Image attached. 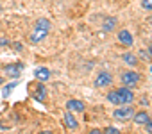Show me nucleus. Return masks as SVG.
I'll use <instances>...</instances> for the list:
<instances>
[{"label":"nucleus","instance_id":"nucleus-1","mask_svg":"<svg viewBox=\"0 0 152 134\" xmlns=\"http://www.w3.org/2000/svg\"><path fill=\"white\" fill-rule=\"evenodd\" d=\"M132 114H134L132 104H129V106H116V109L113 111V120L118 122V123H127V122H131Z\"/></svg>","mask_w":152,"mask_h":134},{"label":"nucleus","instance_id":"nucleus-2","mask_svg":"<svg viewBox=\"0 0 152 134\" xmlns=\"http://www.w3.org/2000/svg\"><path fill=\"white\" fill-rule=\"evenodd\" d=\"M118 77H120V82H122L124 86H129V88L138 86L140 81H141V74H138L136 70H125V72H122Z\"/></svg>","mask_w":152,"mask_h":134},{"label":"nucleus","instance_id":"nucleus-3","mask_svg":"<svg viewBox=\"0 0 152 134\" xmlns=\"http://www.w3.org/2000/svg\"><path fill=\"white\" fill-rule=\"evenodd\" d=\"M29 88H31V95L36 102H45L47 100V88L41 81H36V82L29 84Z\"/></svg>","mask_w":152,"mask_h":134},{"label":"nucleus","instance_id":"nucleus-4","mask_svg":"<svg viewBox=\"0 0 152 134\" xmlns=\"http://www.w3.org/2000/svg\"><path fill=\"white\" fill-rule=\"evenodd\" d=\"M116 91H118V97H120V106H129V104H134V100H136V95H134V91H132V88H129V86H120V88H116Z\"/></svg>","mask_w":152,"mask_h":134},{"label":"nucleus","instance_id":"nucleus-5","mask_svg":"<svg viewBox=\"0 0 152 134\" xmlns=\"http://www.w3.org/2000/svg\"><path fill=\"white\" fill-rule=\"evenodd\" d=\"M115 32H116V41H118L122 47H127V48H129V47L134 45V36H132V32H131L129 29H124V27H122V29H116Z\"/></svg>","mask_w":152,"mask_h":134},{"label":"nucleus","instance_id":"nucleus-6","mask_svg":"<svg viewBox=\"0 0 152 134\" xmlns=\"http://www.w3.org/2000/svg\"><path fill=\"white\" fill-rule=\"evenodd\" d=\"M113 81H115V77H113V74H109V72H99L97 74V77H95V81H93V86L95 88H109L111 84H113Z\"/></svg>","mask_w":152,"mask_h":134},{"label":"nucleus","instance_id":"nucleus-7","mask_svg":"<svg viewBox=\"0 0 152 134\" xmlns=\"http://www.w3.org/2000/svg\"><path fill=\"white\" fill-rule=\"evenodd\" d=\"M25 68L23 63H13V64H6L4 66V75H7L9 79H20L22 70Z\"/></svg>","mask_w":152,"mask_h":134},{"label":"nucleus","instance_id":"nucleus-8","mask_svg":"<svg viewBox=\"0 0 152 134\" xmlns=\"http://www.w3.org/2000/svg\"><path fill=\"white\" fill-rule=\"evenodd\" d=\"M118 29V18L116 16H106L100 23V31L104 34H113Z\"/></svg>","mask_w":152,"mask_h":134},{"label":"nucleus","instance_id":"nucleus-9","mask_svg":"<svg viewBox=\"0 0 152 134\" xmlns=\"http://www.w3.org/2000/svg\"><path fill=\"white\" fill-rule=\"evenodd\" d=\"M63 125H64V129H68V130H79V122H77V118L73 116V113L72 111H64L63 113Z\"/></svg>","mask_w":152,"mask_h":134},{"label":"nucleus","instance_id":"nucleus-10","mask_svg":"<svg viewBox=\"0 0 152 134\" xmlns=\"http://www.w3.org/2000/svg\"><path fill=\"white\" fill-rule=\"evenodd\" d=\"M66 111H72V113H84L86 111V104L79 98H70L66 100Z\"/></svg>","mask_w":152,"mask_h":134},{"label":"nucleus","instance_id":"nucleus-11","mask_svg":"<svg viewBox=\"0 0 152 134\" xmlns=\"http://www.w3.org/2000/svg\"><path fill=\"white\" fill-rule=\"evenodd\" d=\"M47 36H48V31H41V29H34L31 34H29V41L32 43V45H38V43H41V41H45L47 39Z\"/></svg>","mask_w":152,"mask_h":134},{"label":"nucleus","instance_id":"nucleus-12","mask_svg":"<svg viewBox=\"0 0 152 134\" xmlns=\"http://www.w3.org/2000/svg\"><path fill=\"white\" fill-rule=\"evenodd\" d=\"M148 118H150V114L145 111V109H141V111H134V114H132V122H134V125H138V127H143L147 122H148Z\"/></svg>","mask_w":152,"mask_h":134},{"label":"nucleus","instance_id":"nucleus-13","mask_svg":"<svg viewBox=\"0 0 152 134\" xmlns=\"http://www.w3.org/2000/svg\"><path fill=\"white\" fill-rule=\"evenodd\" d=\"M122 61L129 66V68H136V66L140 64L138 55H136V54H132V52H124V54H122Z\"/></svg>","mask_w":152,"mask_h":134},{"label":"nucleus","instance_id":"nucleus-14","mask_svg":"<svg viewBox=\"0 0 152 134\" xmlns=\"http://www.w3.org/2000/svg\"><path fill=\"white\" fill-rule=\"evenodd\" d=\"M34 77H36V81L47 82V81L52 77V72H50L48 68H45V66H41V68H36V70H34Z\"/></svg>","mask_w":152,"mask_h":134},{"label":"nucleus","instance_id":"nucleus-15","mask_svg":"<svg viewBox=\"0 0 152 134\" xmlns=\"http://www.w3.org/2000/svg\"><path fill=\"white\" fill-rule=\"evenodd\" d=\"M34 29H41V31H48V32H50L52 23H50L48 18H38V20L34 22Z\"/></svg>","mask_w":152,"mask_h":134},{"label":"nucleus","instance_id":"nucleus-16","mask_svg":"<svg viewBox=\"0 0 152 134\" xmlns=\"http://www.w3.org/2000/svg\"><path fill=\"white\" fill-rule=\"evenodd\" d=\"M106 100L113 106H120V97H118V91L116 90H109L106 93Z\"/></svg>","mask_w":152,"mask_h":134},{"label":"nucleus","instance_id":"nucleus-17","mask_svg":"<svg viewBox=\"0 0 152 134\" xmlns=\"http://www.w3.org/2000/svg\"><path fill=\"white\" fill-rule=\"evenodd\" d=\"M16 86H18V79H15V81H13V82H9V84H4V90H2V97H4V98H7V97L11 95V91H13Z\"/></svg>","mask_w":152,"mask_h":134},{"label":"nucleus","instance_id":"nucleus-18","mask_svg":"<svg viewBox=\"0 0 152 134\" xmlns=\"http://www.w3.org/2000/svg\"><path fill=\"white\" fill-rule=\"evenodd\" d=\"M138 59H141V61L147 63V64L152 63V55H150V52H148L147 48H140V50H138Z\"/></svg>","mask_w":152,"mask_h":134},{"label":"nucleus","instance_id":"nucleus-19","mask_svg":"<svg viewBox=\"0 0 152 134\" xmlns=\"http://www.w3.org/2000/svg\"><path fill=\"white\" fill-rule=\"evenodd\" d=\"M11 48H13L16 54H22V52L25 50V47H23V43H22V41H13V43H11Z\"/></svg>","mask_w":152,"mask_h":134},{"label":"nucleus","instance_id":"nucleus-20","mask_svg":"<svg viewBox=\"0 0 152 134\" xmlns=\"http://www.w3.org/2000/svg\"><path fill=\"white\" fill-rule=\"evenodd\" d=\"M102 132H107V134H118L120 130H118V127H113V125H107V127H104V129H102Z\"/></svg>","mask_w":152,"mask_h":134},{"label":"nucleus","instance_id":"nucleus-21","mask_svg":"<svg viewBox=\"0 0 152 134\" xmlns=\"http://www.w3.org/2000/svg\"><path fill=\"white\" fill-rule=\"evenodd\" d=\"M141 9L152 13V0H141Z\"/></svg>","mask_w":152,"mask_h":134},{"label":"nucleus","instance_id":"nucleus-22","mask_svg":"<svg viewBox=\"0 0 152 134\" xmlns=\"http://www.w3.org/2000/svg\"><path fill=\"white\" fill-rule=\"evenodd\" d=\"M4 47H11V39L9 38H0V48Z\"/></svg>","mask_w":152,"mask_h":134},{"label":"nucleus","instance_id":"nucleus-23","mask_svg":"<svg viewBox=\"0 0 152 134\" xmlns=\"http://www.w3.org/2000/svg\"><path fill=\"white\" fill-rule=\"evenodd\" d=\"M143 129H145V132H147V134H152V118H148V122L143 125Z\"/></svg>","mask_w":152,"mask_h":134},{"label":"nucleus","instance_id":"nucleus-24","mask_svg":"<svg viewBox=\"0 0 152 134\" xmlns=\"http://www.w3.org/2000/svg\"><path fill=\"white\" fill-rule=\"evenodd\" d=\"M140 104H141V106H148V98H147V97L140 98Z\"/></svg>","mask_w":152,"mask_h":134},{"label":"nucleus","instance_id":"nucleus-25","mask_svg":"<svg viewBox=\"0 0 152 134\" xmlns=\"http://www.w3.org/2000/svg\"><path fill=\"white\" fill-rule=\"evenodd\" d=\"M90 132H91V134H99V132H102V130H100V129H91Z\"/></svg>","mask_w":152,"mask_h":134},{"label":"nucleus","instance_id":"nucleus-26","mask_svg":"<svg viewBox=\"0 0 152 134\" xmlns=\"http://www.w3.org/2000/svg\"><path fill=\"white\" fill-rule=\"evenodd\" d=\"M147 50H148V52H150V55H152V41L148 43V47H147Z\"/></svg>","mask_w":152,"mask_h":134},{"label":"nucleus","instance_id":"nucleus-27","mask_svg":"<svg viewBox=\"0 0 152 134\" xmlns=\"http://www.w3.org/2000/svg\"><path fill=\"white\" fill-rule=\"evenodd\" d=\"M4 86V75H0V88Z\"/></svg>","mask_w":152,"mask_h":134},{"label":"nucleus","instance_id":"nucleus-28","mask_svg":"<svg viewBox=\"0 0 152 134\" xmlns=\"http://www.w3.org/2000/svg\"><path fill=\"white\" fill-rule=\"evenodd\" d=\"M0 11H2V0H0Z\"/></svg>","mask_w":152,"mask_h":134}]
</instances>
